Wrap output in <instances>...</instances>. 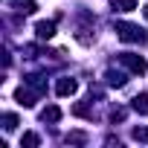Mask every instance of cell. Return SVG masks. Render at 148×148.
<instances>
[{"label":"cell","instance_id":"1","mask_svg":"<svg viewBox=\"0 0 148 148\" xmlns=\"http://www.w3.org/2000/svg\"><path fill=\"white\" fill-rule=\"evenodd\" d=\"M116 32H119V38H122V41H145L142 29H139V26H134V23H116Z\"/></svg>","mask_w":148,"mask_h":148},{"label":"cell","instance_id":"2","mask_svg":"<svg viewBox=\"0 0 148 148\" xmlns=\"http://www.w3.org/2000/svg\"><path fill=\"white\" fill-rule=\"evenodd\" d=\"M119 61L131 70V73H145L148 70V64H145V58H139V55H131V52H125V55H119Z\"/></svg>","mask_w":148,"mask_h":148},{"label":"cell","instance_id":"3","mask_svg":"<svg viewBox=\"0 0 148 148\" xmlns=\"http://www.w3.org/2000/svg\"><path fill=\"white\" fill-rule=\"evenodd\" d=\"M55 90H58V96H73V93L79 90V84H76V79H61Z\"/></svg>","mask_w":148,"mask_h":148},{"label":"cell","instance_id":"4","mask_svg":"<svg viewBox=\"0 0 148 148\" xmlns=\"http://www.w3.org/2000/svg\"><path fill=\"white\" fill-rule=\"evenodd\" d=\"M35 32H38L41 41H44V38H52V35H55V23H52V21H41V23L35 26Z\"/></svg>","mask_w":148,"mask_h":148},{"label":"cell","instance_id":"5","mask_svg":"<svg viewBox=\"0 0 148 148\" xmlns=\"http://www.w3.org/2000/svg\"><path fill=\"white\" fill-rule=\"evenodd\" d=\"M134 110H136V113H145V116H148V93H139V96L134 99Z\"/></svg>","mask_w":148,"mask_h":148},{"label":"cell","instance_id":"6","mask_svg":"<svg viewBox=\"0 0 148 148\" xmlns=\"http://www.w3.org/2000/svg\"><path fill=\"white\" fill-rule=\"evenodd\" d=\"M41 119H44V122H58V119H61V108H55V105L47 108V110L41 113Z\"/></svg>","mask_w":148,"mask_h":148},{"label":"cell","instance_id":"7","mask_svg":"<svg viewBox=\"0 0 148 148\" xmlns=\"http://www.w3.org/2000/svg\"><path fill=\"white\" fill-rule=\"evenodd\" d=\"M113 9H119V12H134V9H136V0H113Z\"/></svg>","mask_w":148,"mask_h":148},{"label":"cell","instance_id":"8","mask_svg":"<svg viewBox=\"0 0 148 148\" xmlns=\"http://www.w3.org/2000/svg\"><path fill=\"white\" fill-rule=\"evenodd\" d=\"M108 84L122 87V84H125V76H122V73H108Z\"/></svg>","mask_w":148,"mask_h":148},{"label":"cell","instance_id":"9","mask_svg":"<svg viewBox=\"0 0 148 148\" xmlns=\"http://www.w3.org/2000/svg\"><path fill=\"white\" fill-rule=\"evenodd\" d=\"M41 139H38V134H23V139H21V145H26V148H35Z\"/></svg>","mask_w":148,"mask_h":148},{"label":"cell","instance_id":"10","mask_svg":"<svg viewBox=\"0 0 148 148\" xmlns=\"http://www.w3.org/2000/svg\"><path fill=\"white\" fill-rule=\"evenodd\" d=\"M3 122H6V131H15V128H18V116H12V113H6Z\"/></svg>","mask_w":148,"mask_h":148},{"label":"cell","instance_id":"11","mask_svg":"<svg viewBox=\"0 0 148 148\" xmlns=\"http://www.w3.org/2000/svg\"><path fill=\"white\" fill-rule=\"evenodd\" d=\"M134 139H139V142H148V128H136V131H134Z\"/></svg>","mask_w":148,"mask_h":148},{"label":"cell","instance_id":"12","mask_svg":"<svg viewBox=\"0 0 148 148\" xmlns=\"http://www.w3.org/2000/svg\"><path fill=\"white\" fill-rule=\"evenodd\" d=\"M73 113H76V116H90V108H87V105H76Z\"/></svg>","mask_w":148,"mask_h":148},{"label":"cell","instance_id":"13","mask_svg":"<svg viewBox=\"0 0 148 148\" xmlns=\"http://www.w3.org/2000/svg\"><path fill=\"white\" fill-rule=\"evenodd\" d=\"M35 9H38V3H35V0H26V3H23V12H26V15H32Z\"/></svg>","mask_w":148,"mask_h":148},{"label":"cell","instance_id":"14","mask_svg":"<svg viewBox=\"0 0 148 148\" xmlns=\"http://www.w3.org/2000/svg\"><path fill=\"white\" fill-rule=\"evenodd\" d=\"M84 139H87L84 134H70V136H67V142H84Z\"/></svg>","mask_w":148,"mask_h":148},{"label":"cell","instance_id":"15","mask_svg":"<svg viewBox=\"0 0 148 148\" xmlns=\"http://www.w3.org/2000/svg\"><path fill=\"white\" fill-rule=\"evenodd\" d=\"M145 18H148V6H145Z\"/></svg>","mask_w":148,"mask_h":148}]
</instances>
